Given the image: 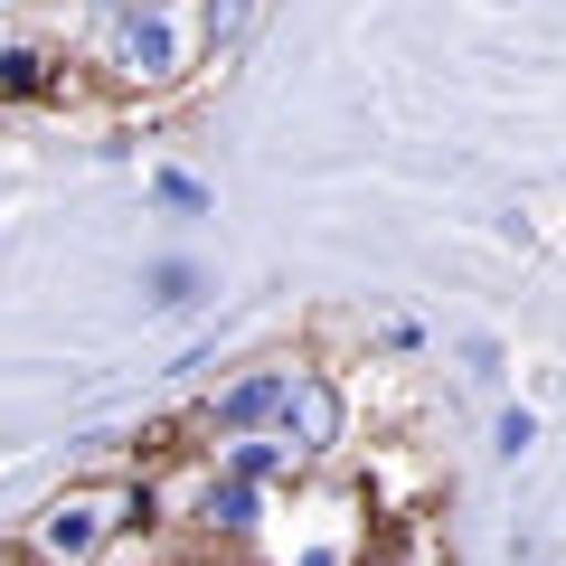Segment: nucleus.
Masks as SVG:
<instances>
[{
  "label": "nucleus",
  "mask_w": 566,
  "mask_h": 566,
  "mask_svg": "<svg viewBox=\"0 0 566 566\" xmlns=\"http://www.w3.org/2000/svg\"><path fill=\"white\" fill-rule=\"evenodd\" d=\"M199 0H114V76L123 85H180L199 66Z\"/></svg>",
  "instance_id": "f257e3e1"
},
{
  "label": "nucleus",
  "mask_w": 566,
  "mask_h": 566,
  "mask_svg": "<svg viewBox=\"0 0 566 566\" xmlns=\"http://www.w3.org/2000/svg\"><path fill=\"white\" fill-rule=\"evenodd\" d=\"M142 510L133 482H76L57 491V501L39 510V528H29V547H39V566H95L104 547L123 538V520Z\"/></svg>",
  "instance_id": "f03ea898"
},
{
  "label": "nucleus",
  "mask_w": 566,
  "mask_h": 566,
  "mask_svg": "<svg viewBox=\"0 0 566 566\" xmlns=\"http://www.w3.org/2000/svg\"><path fill=\"white\" fill-rule=\"evenodd\" d=\"M274 434L303 453V463L331 453V444H340V387L312 378V368H293V378H283V406H274Z\"/></svg>",
  "instance_id": "7ed1b4c3"
},
{
  "label": "nucleus",
  "mask_w": 566,
  "mask_h": 566,
  "mask_svg": "<svg viewBox=\"0 0 566 566\" xmlns=\"http://www.w3.org/2000/svg\"><path fill=\"white\" fill-rule=\"evenodd\" d=\"M218 472H237V482H283V472H303V453L283 444V434H264V424H245V434H227L218 444Z\"/></svg>",
  "instance_id": "20e7f679"
},
{
  "label": "nucleus",
  "mask_w": 566,
  "mask_h": 566,
  "mask_svg": "<svg viewBox=\"0 0 566 566\" xmlns=\"http://www.w3.org/2000/svg\"><path fill=\"white\" fill-rule=\"evenodd\" d=\"M283 378H293V368H245V378L227 387L218 406H208V424H218V434H245V424H274V406H283Z\"/></svg>",
  "instance_id": "39448f33"
},
{
  "label": "nucleus",
  "mask_w": 566,
  "mask_h": 566,
  "mask_svg": "<svg viewBox=\"0 0 566 566\" xmlns=\"http://www.w3.org/2000/svg\"><path fill=\"white\" fill-rule=\"evenodd\" d=\"M255 510H264V491L237 482V472H218V482L199 491V520L218 528V538H245V528H255Z\"/></svg>",
  "instance_id": "423d86ee"
},
{
  "label": "nucleus",
  "mask_w": 566,
  "mask_h": 566,
  "mask_svg": "<svg viewBox=\"0 0 566 566\" xmlns=\"http://www.w3.org/2000/svg\"><path fill=\"white\" fill-rule=\"evenodd\" d=\"M142 293H151V303H161V312H189V303H199V293H208V274H199V264H189V255H161V264H151V274H142Z\"/></svg>",
  "instance_id": "0eeeda50"
},
{
  "label": "nucleus",
  "mask_w": 566,
  "mask_h": 566,
  "mask_svg": "<svg viewBox=\"0 0 566 566\" xmlns=\"http://www.w3.org/2000/svg\"><path fill=\"white\" fill-rule=\"evenodd\" d=\"M151 208H161V218H208V180H189V170H151Z\"/></svg>",
  "instance_id": "6e6552de"
},
{
  "label": "nucleus",
  "mask_w": 566,
  "mask_h": 566,
  "mask_svg": "<svg viewBox=\"0 0 566 566\" xmlns=\"http://www.w3.org/2000/svg\"><path fill=\"white\" fill-rule=\"evenodd\" d=\"M48 85V48H0V95H39Z\"/></svg>",
  "instance_id": "1a4fd4ad"
},
{
  "label": "nucleus",
  "mask_w": 566,
  "mask_h": 566,
  "mask_svg": "<svg viewBox=\"0 0 566 566\" xmlns=\"http://www.w3.org/2000/svg\"><path fill=\"white\" fill-rule=\"evenodd\" d=\"M491 444H501L510 463H520V453L538 444V416H528V406H501V424H491Z\"/></svg>",
  "instance_id": "9d476101"
},
{
  "label": "nucleus",
  "mask_w": 566,
  "mask_h": 566,
  "mask_svg": "<svg viewBox=\"0 0 566 566\" xmlns=\"http://www.w3.org/2000/svg\"><path fill=\"white\" fill-rule=\"evenodd\" d=\"M293 566H349V557H340V547H303V557H293Z\"/></svg>",
  "instance_id": "9b49d317"
},
{
  "label": "nucleus",
  "mask_w": 566,
  "mask_h": 566,
  "mask_svg": "<svg viewBox=\"0 0 566 566\" xmlns=\"http://www.w3.org/2000/svg\"><path fill=\"white\" fill-rule=\"evenodd\" d=\"M0 10H10V0H0Z\"/></svg>",
  "instance_id": "f8f14e48"
}]
</instances>
